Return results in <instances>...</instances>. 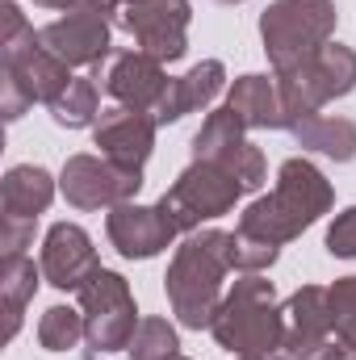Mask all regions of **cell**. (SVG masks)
Returning <instances> with one entry per match:
<instances>
[{
  "instance_id": "cell-34",
  "label": "cell",
  "mask_w": 356,
  "mask_h": 360,
  "mask_svg": "<svg viewBox=\"0 0 356 360\" xmlns=\"http://www.w3.org/2000/svg\"><path fill=\"white\" fill-rule=\"evenodd\" d=\"M34 4H42V8H63V13H68V8H76L80 0H34Z\"/></svg>"
},
{
  "instance_id": "cell-20",
  "label": "cell",
  "mask_w": 356,
  "mask_h": 360,
  "mask_svg": "<svg viewBox=\"0 0 356 360\" xmlns=\"http://www.w3.org/2000/svg\"><path fill=\"white\" fill-rule=\"evenodd\" d=\"M55 176L38 164H17L4 172L0 184V205H4V218H17V222H38V214H46V205L55 201Z\"/></svg>"
},
{
  "instance_id": "cell-8",
  "label": "cell",
  "mask_w": 356,
  "mask_h": 360,
  "mask_svg": "<svg viewBox=\"0 0 356 360\" xmlns=\"http://www.w3.org/2000/svg\"><path fill=\"white\" fill-rule=\"evenodd\" d=\"M143 188V168H122L105 155H72L59 172V193L76 210H113L134 201Z\"/></svg>"
},
{
  "instance_id": "cell-18",
  "label": "cell",
  "mask_w": 356,
  "mask_h": 360,
  "mask_svg": "<svg viewBox=\"0 0 356 360\" xmlns=\"http://www.w3.org/2000/svg\"><path fill=\"white\" fill-rule=\"evenodd\" d=\"M227 113L243 130H285V109H281V89L276 76H239L227 92Z\"/></svg>"
},
{
  "instance_id": "cell-36",
  "label": "cell",
  "mask_w": 356,
  "mask_h": 360,
  "mask_svg": "<svg viewBox=\"0 0 356 360\" xmlns=\"http://www.w3.org/2000/svg\"><path fill=\"white\" fill-rule=\"evenodd\" d=\"M180 360H189V356H180Z\"/></svg>"
},
{
  "instance_id": "cell-4",
  "label": "cell",
  "mask_w": 356,
  "mask_h": 360,
  "mask_svg": "<svg viewBox=\"0 0 356 360\" xmlns=\"http://www.w3.org/2000/svg\"><path fill=\"white\" fill-rule=\"evenodd\" d=\"M336 34V0H272L260 17L265 55L276 76L310 63Z\"/></svg>"
},
{
  "instance_id": "cell-7",
  "label": "cell",
  "mask_w": 356,
  "mask_h": 360,
  "mask_svg": "<svg viewBox=\"0 0 356 360\" xmlns=\"http://www.w3.org/2000/svg\"><path fill=\"white\" fill-rule=\"evenodd\" d=\"M239 197H243V184L227 168H218L210 160H193L177 176V184L160 197V210L177 222V231L193 235V231H201V222L231 214Z\"/></svg>"
},
{
  "instance_id": "cell-13",
  "label": "cell",
  "mask_w": 356,
  "mask_h": 360,
  "mask_svg": "<svg viewBox=\"0 0 356 360\" xmlns=\"http://www.w3.org/2000/svg\"><path fill=\"white\" fill-rule=\"evenodd\" d=\"M72 80H76L72 68H68L59 55H51V51L38 42V34H30L25 42H17V46L4 51V84H13L30 105H34V101L55 105V101L68 92Z\"/></svg>"
},
{
  "instance_id": "cell-25",
  "label": "cell",
  "mask_w": 356,
  "mask_h": 360,
  "mask_svg": "<svg viewBox=\"0 0 356 360\" xmlns=\"http://www.w3.org/2000/svg\"><path fill=\"white\" fill-rule=\"evenodd\" d=\"M84 314L72 310V306H51L42 319H38V344L46 352H72L80 340H84Z\"/></svg>"
},
{
  "instance_id": "cell-27",
  "label": "cell",
  "mask_w": 356,
  "mask_h": 360,
  "mask_svg": "<svg viewBox=\"0 0 356 360\" xmlns=\"http://www.w3.org/2000/svg\"><path fill=\"white\" fill-rule=\"evenodd\" d=\"M276 256H281V248L276 243H268V239H256V235H248V231H235L231 235V269L235 272H265L276 264Z\"/></svg>"
},
{
  "instance_id": "cell-6",
  "label": "cell",
  "mask_w": 356,
  "mask_h": 360,
  "mask_svg": "<svg viewBox=\"0 0 356 360\" xmlns=\"http://www.w3.org/2000/svg\"><path fill=\"white\" fill-rule=\"evenodd\" d=\"M80 293V314H84V340L92 352H126L130 335L139 327V306L130 293V281L122 272L96 269L76 289Z\"/></svg>"
},
{
  "instance_id": "cell-11",
  "label": "cell",
  "mask_w": 356,
  "mask_h": 360,
  "mask_svg": "<svg viewBox=\"0 0 356 360\" xmlns=\"http://www.w3.org/2000/svg\"><path fill=\"white\" fill-rule=\"evenodd\" d=\"M92 80H101V89L109 92L117 105L139 109V113H151L172 76L164 72L160 59H151L143 51H109L92 68Z\"/></svg>"
},
{
  "instance_id": "cell-32",
  "label": "cell",
  "mask_w": 356,
  "mask_h": 360,
  "mask_svg": "<svg viewBox=\"0 0 356 360\" xmlns=\"http://www.w3.org/2000/svg\"><path fill=\"white\" fill-rule=\"evenodd\" d=\"M239 360H293V352L281 344V348H272V352H256V356H239Z\"/></svg>"
},
{
  "instance_id": "cell-9",
  "label": "cell",
  "mask_w": 356,
  "mask_h": 360,
  "mask_svg": "<svg viewBox=\"0 0 356 360\" xmlns=\"http://www.w3.org/2000/svg\"><path fill=\"white\" fill-rule=\"evenodd\" d=\"M189 0H126L122 4V25L134 34L139 51L160 59V63H177L189 51Z\"/></svg>"
},
{
  "instance_id": "cell-24",
  "label": "cell",
  "mask_w": 356,
  "mask_h": 360,
  "mask_svg": "<svg viewBox=\"0 0 356 360\" xmlns=\"http://www.w3.org/2000/svg\"><path fill=\"white\" fill-rule=\"evenodd\" d=\"M126 352L134 360H180V335L168 319H139Z\"/></svg>"
},
{
  "instance_id": "cell-26",
  "label": "cell",
  "mask_w": 356,
  "mask_h": 360,
  "mask_svg": "<svg viewBox=\"0 0 356 360\" xmlns=\"http://www.w3.org/2000/svg\"><path fill=\"white\" fill-rule=\"evenodd\" d=\"M327 293H331V327L348 360H356V276H340Z\"/></svg>"
},
{
  "instance_id": "cell-3",
  "label": "cell",
  "mask_w": 356,
  "mask_h": 360,
  "mask_svg": "<svg viewBox=\"0 0 356 360\" xmlns=\"http://www.w3.org/2000/svg\"><path fill=\"white\" fill-rule=\"evenodd\" d=\"M218 348L235 352V356H256L272 352L285 344V306H276V289L260 272H248L231 285V293L222 297L214 323H210Z\"/></svg>"
},
{
  "instance_id": "cell-16",
  "label": "cell",
  "mask_w": 356,
  "mask_h": 360,
  "mask_svg": "<svg viewBox=\"0 0 356 360\" xmlns=\"http://www.w3.org/2000/svg\"><path fill=\"white\" fill-rule=\"evenodd\" d=\"M101 269L89 231L76 222H55L42 239V276L55 289H80Z\"/></svg>"
},
{
  "instance_id": "cell-19",
  "label": "cell",
  "mask_w": 356,
  "mask_h": 360,
  "mask_svg": "<svg viewBox=\"0 0 356 360\" xmlns=\"http://www.w3.org/2000/svg\"><path fill=\"white\" fill-rule=\"evenodd\" d=\"M285 348L293 352V360L302 356L310 344L327 340L336 327H331V293L319 289V285H302L289 302H285Z\"/></svg>"
},
{
  "instance_id": "cell-28",
  "label": "cell",
  "mask_w": 356,
  "mask_h": 360,
  "mask_svg": "<svg viewBox=\"0 0 356 360\" xmlns=\"http://www.w3.org/2000/svg\"><path fill=\"white\" fill-rule=\"evenodd\" d=\"M327 252L336 260H356V205L336 214V222L327 226Z\"/></svg>"
},
{
  "instance_id": "cell-5",
  "label": "cell",
  "mask_w": 356,
  "mask_h": 360,
  "mask_svg": "<svg viewBox=\"0 0 356 360\" xmlns=\"http://www.w3.org/2000/svg\"><path fill=\"white\" fill-rule=\"evenodd\" d=\"M281 89V109H285V130L298 122L314 117L327 101L348 96L356 89V51L344 42H327L310 63H302L289 76H276Z\"/></svg>"
},
{
  "instance_id": "cell-21",
  "label": "cell",
  "mask_w": 356,
  "mask_h": 360,
  "mask_svg": "<svg viewBox=\"0 0 356 360\" xmlns=\"http://www.w3.org/2000/svg\"><path fill=\"white\" fill-rule=\"evenodd\" d=\"M306 151H319V155H331L340 164L356 160V122L348 117H327V113H314L306 122H298L289 130Z\"/></svg>"
},
{
  "instance_id": "cell-29",
  "label": "cell",
  "mask_w": 356,
  "mask_h": 360,
  "mask_svg": "<svg viewBox=\"0 0 356 360\" xmlns=\"http://www.w3.org/2000/svg\"><path fill=\"white\" fill-rule=\"evenodd\" d=\"M30 243H34V222H17V218L0 222V248H4V256H25Z\"/></svg>"
},
{
  "instance_id": "cell-17",
  "label": "cell",
  "mask_w": 356,
  "mask_h": 360,
  "mask_svg": "<svg viewBox=\"0 0 356 360\" xmlns=\"http://www.w3.org/2000/svg\"><path fill=\"white\" fill-rule=\"evenodd\" d=\"M222 89H227V68H222L218 59H201L189 76L168 80L164 96H160V101H155V109H151V117H155V126L180 122L184 113L205 109V105H210V101H214Z\"/></svg>"
},
{
  "instance_id": "cell-33",
  "label": "cell",
  "mask_w": 356,
  "mask_h": 360,
  "mask_svg": "<svg viewBox=\"0 0 356 360\" xmlns=\"http://www.w3.org/2000/svg\"><path fill=\"white\" fill-rule=\"evenodd\" d=\"M84 4L101 8V13H122V4H126V0H84Z\"/></svg>"
},
{
  "instance_id": "cell-31",
  "label": "cell",
  "mask_w": 356,
  "mask_h": 360,
  "mask_svg": "<svg viewBox=\"0 0 356 360\" xmlns=\"http://www.w3.org/2000/svg\"><path fill=\"white\" fill-rule=\"evenodd\" d=\"M298 360H348V352H344V344H340V335L331 331L327 340H319V344H310L306 352Z\"/></svg>"
},
{
  "instance_id": "cell-1",
  "label": "cell",
  "mask_w": 356,
  "mask_h": 360,
  "mask_svg": "<svg viewBox=\"0 0 356 360\" xmlns=\"http://www.w3.org/2000/svg\"><path fill=\"white\" fill-rule=\"evenodd\" d=\"M227 272H231V235L227 231H193L177 248L168 276H164V289H168L172 314L184 327L201 331L214 323V314L227 297L222 293Z\"/></svg>"
},
{
  "instance_id": "cell-10",
  "label": "cell",
  "mask_w": 356,
  "mask_h": 360,
  "mask_svg": "<svg viewBox=\"0 0 356 360\" xmlns=\"http://www.w3.org/2000/svg\"><path fill=\"white\" fill-rule=\"evenodd\" d=\"M193 160H210V164L227 168L231 176L243 184V193H256L268 176L260 147L248 143L243 126H239L227 109L210 113V117L201 122V130L193 134Z\"/></svg>"
},
{
  "instance_id": "cell-23",
  "label": "cell",
  "mask_w": 356,
  "mask_h": 360,
  "mask_svg": "<svg viewBox=\"0 0 356 360\" xmlns=\"http://www.w3.org/2000/svg\"><path fill=\"white\" fill-rule=\"evenodd\" d=\"M51 117H55V126H68V130L96 126V117H101V92H96V80L76 76V80L68 84V92L51 105Z\"/></svg>"
},
{
  "instance_id": "cell-35",
  "label": "cell",
  "mask_w": 356,
  "mask_h": 360,
  "mask_svg": "<svg viewBox=\"0 0 356 360\" xmlns=\"http://www.w3.org/2000/svg\"><path fill=\"white\" fill-rule=\"evenodd\" d=\"M222 4H239V0H222Z\"/></svg>"
},
{
  "instance_id": "cell-14",
  "label": "cell",
  "mask_w": 356,
  "mask_h": 360,
  "mask_svg": "<svg viewBox=\"0 0 356 360\" xmlns=\"http://www.w3.org/2000/svg\"><path fill=\"white\" fill-rule=\"evenodd\" d=\"M105 235H109V243H113L126 260H151V256H160V252L177 239L180 231H177V222L160 210V201H155V205L122 201V205L109 210Z\"/></svg>"
},
{
  "instance_id": "cell-30",
  "label": "cell",
  "mask_w": 356,
  "mask_h": 360,
  "mask_svg": "<svg viewBox=\"0 0 356 360\" xmlns=\"http://www.w3.org/2000/svg\"><path fill=\"white\" fill-rule=\"evenodd\" d=\"M0 17H4V30H0V51H8V46H17V42H25V38L34 34V25L21 17V8H17V4H4V8H0Z\"/></svg>"
},
{
  "instance_id": "cell-15",
  "label": "cell",
  "mask_w": 356,
  "mask_h": 360,
  "mask_svg": "<svg viewBox=\"0 0 356 360\" xmlns=\"http://www.w3.org/2000/svg\"><path fill=\"white\" fill-rule=\"evenodd\" d=\"M155 117L151 113H139V109H126V105H113L96 117L92 126V143L101 147L105 160L122 164V168H143L151 147H155Z\"/></svg>"
},
{
  "instance_id": "cell-22",
  "label": "cell",
  "mask_w": 356,
  "mask_h": 360,
  "mask_svg": "<svg viewBox=\"0 0 356 360\" xmlns=\"http://www.w3.org/2000/svg\"><path fill=\"white\" fill-rule=\"evenodd\" d=\"M34 289H38V269H34L30 256H4L0 260V302H4V319H8L4 323V340L17 335Z\"/></svg>"
},
{
  "instance_id": "cell-12",
  "label": "cell",
  "mask_w": 356,
  "mask_h": 360,
  "mask_svg": "<svg viewBox=\"0 0 356 360\" xmlns=\"http://www.w3.org/2000/svg\"><path fill=\"white\" fill-rule=\"evenodd\" d=\"M38 42L51 55H59L68 68H96L109 55V21H105L101 8H92V4L80 0L59 21L42 25L38 30Z\"/></svg>"
},
{
  "instance_id": "cell-2",
  "label": "cell",
  "mask_w": 356,
  "mask_h": 360,
  "mask_svg": "<svg viewBox=\"0 0 356 360\" xmlns=\"http://www.w3.org/2000/svg\"><path fill=\"white\" fill-rule=\"evenodd\" d=\"M331 210V184L310 160H285L276 172V188L252 201L239 218L235 231H248L268 243H289L298 239L310 222H319Z\"/></svg>"
}]
</instances>
